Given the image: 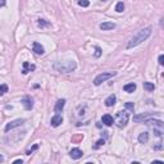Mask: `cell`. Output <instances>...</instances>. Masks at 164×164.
<instances>
[{
	"label": "cell",
	"instance_id": "cell-1",
	"mask_svg": "<svg viewBox=\"0 0 164 164\" xmlns=\"http://www.w3.org/2000/svg\"><path fill=\"white\" fill-rule=\"evenodd\" d=\"M151 32H153V28H151V27H146V28L140 30L139 32L136 33L130 41H128V44H127L126 48L127 49H132V48H135V46L140 45L142 41H145V40H147V38L150 37Z\"/></svg>",
	"mask_w": 164,
	"mask_h": 164
},
{
	"label": "cell",
	"instance_id": "cell-2",
	"mask_svg": "<svg viewBox=\"0 0 164 164\" xmlns=\"http://www.w3.org/2000/svg\"><path fill=\"white\" fill-rule=\"evenodd\" d=\"M54 68L58 72H63V73H69L73 72L77 68V63L75 60H65V62H58L54 64Z\"/></svg>",
	"mask_w": 164,
	"mask_h": 164
},
{
	"label": "cell",
	"instance_id": "cell-3",
	"mask_svg": "<svg viewBox=\"0 0 164 164\" xmlns=\"http://www.w3.org/2000/svg\"><path fill=\"white\" fill-rule=\"evenodd\" d=\"M128 119H130V114H128L126 110H119V112H117V115L114 118V123L119 128H123V127L127 126Z\"/></svg>",
	"mask_w": 164,
	"mask_h": 164
},
{
	"label": "cell",
	"instance_id": "cell-4",
	"mask_svg": "<svg viewBox=\"0 0 164 164\" xmlns=\"http://www.w3.org/2000/svg\"><path fill=\"white\" fill-rule=\"evenodd\" d=\"M115 75H117V72H104V73H100V75H97L95 78H94V85H95V86H100L103 82L108 81L109 78L114 77Z\"/></svg>",
	"mask_w": 164,
	"mask_h": 164
},
{
	"label": "cell",
	"instance_id": "cell-5",
	"mask_svg": "<svg viewBox=\"0 0 164 164\" xmlns=\"http://www.w3.org/2000/svg\"><path fill=\"white\" fill-rule=\"evenodd\" d=\"M21 103L26 110H31L33 108V99L31 96H23L21 99Z\"/></svg>",
	"mask_w": 164,
	"mask_h": 164
},
{
	"label": "cell",
	"instance_id": "cell-6",
	"mask_svg": "<svg viewBox=\"0 0 164 164\" xmlns=\"http://www.w3.org/2000/svg\"><path fill=\"white\" fill-rule=\"evenodd\" d=\"M25 123V119H15V120H13V122H9L5 126V131L8 132V131H10V130H13V128H15V127H19V126H22V124Z\"/></svg>",
	"mask_w": 164,
	"mask_h": 164
},
{
	"label": "cell",
	"instance_id": "cell-7",
	"mask_svg": "<svg viewBox=\"0 0 164 164\" xmlns=\"http://www.w3.org/2000/svg\"><path fill=\"white\" fill-rule=\"evenodd\" d=\"M62 123H63V117H62L59 113H57V114L52 118V120H50V124H52V127H59Z\"/></svg>",
	"mask_w": 164,
	"mask_h": 164
},
{
	"label": "cell",
	"instance_id": "cell-8",
	"mask_svg": "<svg viewBox=\"0 0 164 164\" xmlns=\"http://www.w3.org/2000/svg\"><path fill=\"white\" fill-rule=\"evenodd\" d=\"M36 69V65L35 64H31L28 62H23V68H22V73L23 75H28L30 72H32Z\"/></svg>",
	"mask_w": 164,
	"mask_h": 164
},
{
	"label": "cell",
	"instance_id": "cell-9",
	"mask_svg": "<svg viewBox=\"0 0 164 164\" xmlns=\"http://www.w3.org/2000/svg\"><path fill=\"white\" fill-rule=\"evenodd\" d=\"M32 50L35 52V54H37V55H42V54L45 53L44 46H42L40 42H36V41L32 44Z\"/></svg>",
	"mask_w": 164,
	"mask_h": 164
},
{
	"label": "cell",
	"instance_id": "cell-10",
	"mask_svg": "<svg viewBox=\"0 0 164 164\" xmlns=\"http://www.w3.org/2000/svg\"><path fill=\"white\" fill-rule=\"evenodd\" d=\"M115 101H117V96L115 95H109L107 99H105V107H108V108H110V107H114L115 105Z\"/></svg>",
	"mask_w": 164,
	"mask_h": 164
},
{
	"label": "cell",
	"instance_id": "cell-11",
	"mask_svg": "<svg viewBox=\"0 0 164 164\" xmlns=\"http://www.w3.org/2000/svg\"><path fill=\"white\" fill-rule=\"evenodd\" d=\"M101 120H103V123L105 124V126H108V127L113 126V123H114V118H113L110 114H105V115H103Z\"/></svg>",
	"mask_w": 164,
	"mask_h": 164
},
{
	"label": "cell",
	"instance_id": "cell-12",
	"mask_svg": "<svg viewBox=\"0 0 164 164\" xmlns=\"http://www.w3.org/2000/svg\"><path fill=\"white\" fill-rule=\"evenodd\" d=\"M99 27H100L101 31H109V30L115 28V23H113V22H104V23H100Z\"/></svg>",
	"mask_w": 164,
	"mask_h": 164
},
{
	"label": "cell",
	"instance_id": "cell-13",
	"mask_svg": "<svg viewBox=\"0 0 164 164\" xmlns=\"http://www.w3.org/2000/svg\"><path fill=\"white\" fill-rule=\"evenodd\" d=\"M69 155H71V158L72 159H81L82 158V155H83V153H82V150L80 149H72L71 151H69Z\"/></svg>",
	"mask_w": 164,
	"mask_h": 164
},
{
	"label": "cell",
	"instance_id": "cell-14",
	"mask_svg": "<svg viewBox=\"0 0 164 164\" xmlns=\"http://www.w3.org/2000/svg\"><path fill=\"white\" fill-rule=\"evenodd\" d=\"M149 117H153V113H142V114H139V115H135L134 117V120L135 122H141V120H145L146 118Z\"/></svg>",
	"mask_w": 164,
	"mask_h": 164
},
{
	"label": "cell",
	"instance_id": "cell-15",
	"mask_svg": "<svg viewBox=\"0 0 164 164\" xmlns=\"http://www.w3.org/2000/svg\"><path fill=\"white\" fill-rule=\"evenodd\" d=\"M64 105H65V100L64 99L58 100L57 103H55V107H54V110H55V113H60L64 109Z\"/></svg>",
	"mask_w": 164,
	"mask_h": 164
},
{
	"label": "cell",
	"instance_id": "cell-16",
	"mask_svg": "<svg viewBox=\"0 0 164 164\" xmlns=\"http://www.w3.org/2000/svg\"><path fill=\"white\" fill-rule=\"evenodd\" d=\"M144 123L145 124H154V126H158L159 128H163V122L160 119L155 120V119H145L144 120Z\"/></svg>",
	"mask_w": 164,
	"mask_h": 164
},
{
	"label": "cell",
	"instance_id": "cell-17",
	"mask_svg": "<svg viewBox=\"0 0 164 164\" xmlns=\"http://www.w3.org/2000/svg\"><path fill=\"white\" fill-rule=\"evenodd\" d=\"M136 87H137V86H136V83H134V82H131V83H127V85H124L123 86V90L126 92H128V94H132L136 90Z\"/></svg>",
	"mask_w": 164,
	"mask_h": 164
},
{
	"label": "cell",
	"instance_id": "cell-18",
	"mask_svg": "<svg viewBox=\"0 0 164 164\" xmlns=\"http://www.w3.org/2000/svg\"><path fill=\"white\" fill-rule=\"evenodd\" d=\"M137 140H139L140 144H146L147 141H149V134H147V132H142V134L139 135Z\"/></svg>",
	"mask_w": 164,
	"mask_h": 164
},
{
	"label": "cell",
	"instance_id": "cell-19",
	"mask_svg": "<svg viewBox=\"0 0 164 164\" xmlns=\"http://www.w3.org/2000/svg\"><path fill=\"white\" fill-rule=\"evenodd\" d=\"M37 26L40 27V28H45V27H49L50 26V22H48L46 19H37Z\"/></svg>",
	"mask_w": 164,
	"mask_h": 164
},
{
	"label": "cell",
	"instance_id": "cell-20",
	"mask_svg": "<svg viewBox=\"0 0 164 164\" xmlns=\"http://www.w3.org/2000/svg\"><path fill=\"white\" fill-rule=\"evenodd\" d=\"M144 89H145L146 91H154L155 86H154V83H151V82H144Z\"/></svg>",
	"mask_w": 164,
	"mask_h": 164
},
{
	"label": "cell",
	"instance_id": "cell-21",
	"mask_svg": "<svg viewBox=\"0 0 164 164\" xmlns=\"http://www.w3.org/2000/svg\"><path fill=\"white\" fill-rule=\"evenodd\" d=\"M123 10H124L123 1H118V3H117V5H115V12H117V13H122Z\"/></svg>",
	"mask_w": 164,
	"mask_h": 164
},
{
	"label": "cell",
	"instance_id": "cell-22",
	"mask_svg": "<svg viewBox=\"0 0 164 164\" xmlns=\"http://www.w3.org/2000/svg\"><path fill=\"white\" fill-rule=\"evenodd\" d=\"M8 90H9V87H8V85H5V83L0 85V96L5 95V94L8 92Z\"/></svg>",
	"mask_w": 164,
	"mask_h": 164
},
{
	"label": "cell",
	"instance_id": "cell-23",
	"mask_svg": "<svg viewBox=\"0 0 164 164\" xmlns=\"http://www.w3.org/2000/svg\"><path fill=\"white\" fill-rule=\"evenodd\" d=\"M105 144V140L104 139H100V140H97L96 141V145H94V149H99L100 146H103Z\"/></svg>",
	"mask_w": 164,
	"mask_h": 164
},
{
	"label": "cell",
	"instance_id": "cell-24",
	"mask_svg": "<svg viewBox=\"0 0 164 164\" xmlns=\"http://www.w3.org/2000/svg\"><path fill=\"white\" fill-rule=\"evenodd\" d=\"M124 107H126V109H128V110H131V112L135 110V104L131 103V101H128V103L124 104Z\"/></svg>",
	"mask_w": 164,
	"mask_h": 164
},
{
	"label": "cell",
	"instance_id": "cell-25",
	"mask_svg": "<svg viewBox=\"0 0 164 164\" xmlns=\"http://www.w3.org/2000/svg\"><path fill=\"white\" fill-rule=\"evenodd\" d=\"M78 5L83 7V8H87L90 5V1H89V0H78Z\"/></svg>",
	"mask_w": 164,
	"mask_h": 164
},
{
	"label": "cell",
	"instance_id": "cell-26",
	"mask_svg": "<svg viewBox=\"0 0 164 164\" xmlns=\"http://www.w3.org/2000/svg\"><path fill=\"white\" fill-rule=\"evenodd\" d=\"M37 149H38V145H37V144H35V145H33L32 147H31L30 150H27V151H26V155H31L35 150H37Z\"/></svg>",
	"mask_w": 164,
	"mask_h": 164
},
{
	"label": "cell",
	"instance_id": "cell-27",
	"mask_svg": "<svg viewBox=\"0 0 164 164\" xmlns=\"http://www.w3.org/2000/svg\"><path fill=\"white\" fill-rule=\"evenodd\" d=\"M153 149H154V150H162V149H163V144H162V141H159V142L155 144V145H153Z\"/></svg>",
	"mask_w": 164,
	"mask_h": 164
},
{
	"label": "cell",
	"instance_id": "cell-28",
	"mask_svg": "<svg viewBox=\"0 0 164 164\" xmlns=\"http://www.w3.org/2000/svg\"><path fill=\"white\" fill-rule=\"evenodd\" d=\"M82 139H83V135H77L75 137H72V142H78Z\"/></svg>",
	"mask_w": 164,
	"mask_h": 164
},
{
	"label": "cell",
	"instance_id": "cell-29",
	"mask_svg": "<svg viewBox=\"0 0 164 164\" xmlns=\"http://www.w3.org/2000/svg\"><path fill=\"white\" fill-rule=\"evenodd\" d=\"M100 55H101V49H100V46H95V57L99 58Z\"/></svg>",
	"mask_w": 164,
	"mask_h": 164
},
{
	"label": "cell",
	"instance_id": "cell-30",
	"mask_svg": "<svg viewBox=\"0 0 164 164\" xmlns=\"http://www.w3.org/2000/svg\"><path fill=\"white\" fill-rule=\"evenodd\" d=\"M158 62H159V64H160V65H163L164 64V55H159Z\"/></svg>",
	"mask_w": 164,
	"mask_h": 164
},
{
	"label": "cell",
	"instance_id": "cell-31",
	"mask_svg": "<svg viewBox=\"0 0 164 164\" xmlns=\"http://www.w3.org/2000/svg\"><path fill=\"white\" fill-rule=\"evenodd\" d=\"M5 3H7V0H0V8L5 5Z\"/></svg>",
	"mask_w": 164,
	"mask_h": 164
},
{
	"label": "cell",
	"instance_id": "cell-32",
	"mask_svg": "<svg viewBox=\"0 0 164 164\" xmlns=\"http://www.w3.org/2000/svg\"><path fill=\"white\" fill-rule=\"evenodd\" d=\"M22 162H23V160H22V159H17V160H14L13 163H14V164H19V163H21V164H22Z\"/></svg>",
	"mask_w": 164,
	"mask_h": 164
},
{
	"label": "cell",
	"instance_id": "cell-33",
	"mask_svg": "<svg viewBox=\"0 0 164 164\" xmlns=\"http://www.w3.org/2000/svg\"><path fill=\"white\" fill-rule=\"evenodd\" d=\"M1 162H4V157H3L1 154H0V163H1Z\"/></svg>",
	"mask_w": 164,
	"mask_h": 164
}]
</instances>
